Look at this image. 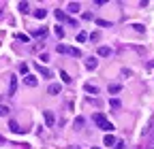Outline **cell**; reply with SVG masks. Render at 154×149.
<instances>
[{
  "label": "cell",
  "instance_id": "obj_14",
  "mask_svg": "<svg viewBox=\"0 0 154 149\" xmlns=\"http://www.w3.org/2000/svg\"><path fill=\"white\" fill-rule=\"evenodd\" d=\"M86 92H88V94H99V87L92 85V83H86Z\"/></svg>",
  "mask_w": 154,
  "mask_h": 149
},
{
  "label": "cell",
  "instance_id": "obj_16",
  "mask_svg": "<svg viewBox=\"0 0 154 149\" xmlns=\"http://www.w3.org/2000/svg\"><path fill=\"white\" fill-rule=\"evenodd\" d=\"M45 15H47V11H45V9H36V11H34V17H36V19H43Z\"/></svg>",
  "mask_w": 154,
  "mask_h": 149
},
{
  "label": "cell",
  "instance_id": "obj_1",
  "mask_svg": "<svg viewBox=\"0 0 154 149\" xmlns=\"http://www.w3.org/2000/svg\"><path fill=\"white\" fill-rule=\"evenodd\" d=\"M92 121L96 124V128L105 130V132H111V130H113V124H111L103 113H94V115H92Z\"/></svg>",
  "mask_w": 154,
  "mask_h": 149
},
{
  "label": "cell",
  "instance_id": "obj_29",
  "mask_svg": "<svg viewBox=\"0 0 154 149\" xmlns=\"http://www.w3.org/2000/svg\"><path fill=\"white\" fill-rule=\"evenodd\" d=\"M75 126H77V130H79V128L84 126V117H77V119H75Z\"/></svg>",
  "mask_w": 154,
  "mask_h": 149
},
{
  "label": "cell",
  "instance_id": "obj_8",
  "mask_svg": "<svg viewBox=\"0 0 154 149\" xmlns=\"http://www.w3.org/2000/svg\"><path fill=\"white\" fill-rule=\"evenodd\" d=\"M113 51H111V47H99V55H101V58H109V55H111Z\"/></svg>",
  "mask_w": 154,
  "mask_h": 149
},
{
  "label": "cell",
  "instance_id": "obj_19",
  "mask_svg": "<svg viewBox=\"0 0 154 149\" xmlns=\"http://www.w3.org/2000/svg\"><path fill=\"white\" fill-rule=\"evenodd\" d=\"M15 39H17V41H24V43H30V39H28L26 34H22V32H17V34H15Z\"/></svg>",
  "mask_w": 154,
  "mask_h": 149
},
{
  "label": "cell",
  "instance_id": "obj_35",
  "mask_svg": "<svg viewBox=\"0 0 154 149\" xmlns=\"http://www.w3.org/2000/svg\"><path fill=\"white\" fill-rule=\"evenodd\" d=\"M135 149H141V147H135Z\"/></svg>",
  "mask_w": 154,
  "mask_h": 149
},
{
  "label": "cell",
  "instance_id": "obj_13",
  "mask_svg": "<svg viewBox=\"0 0 154 149\" xmlns=\"http://www.w3.org/2000/svg\"><path fill=\"white\" fill-rule=\"evenodd\" d=\"M79 9H82V4H79V2H69V7H66V11H69V13H77Z\"/></svg>",
  "mask_w": 154,
  "mask_h": 149
},
{
  "label": "cell",
  "instance_id": "obj_15",
  "mask_svg": "<svg viewBox=\"0 0 154 149\" xmlns=\"http://www.w3.org/2000/svg\"><path fill=\"white\" fill-rule=\"evenodd\" d=\"M103 145H107V147H109V145H116V136H111V134H107V136L103 139Z\"/></svg>",
  "mask_w": 154,
  "mask_h": 149
},
{
  "label": "cell",
  "instance_id": "obj_6",
  "mask_svg": "<svg viewBox=\"0 0 154 149\" xmlns=\"http://www.w3.org/2000/svg\"><path fill=\"white\" fill-rule=\"evenodd\" d=\"M24 83L28 85V87H36V77H34V74H26V77H24Z\"/></svg>",
  "mask_w": 154,
  "mask_h": 149
},
{
  "label": "cell",
  "instance_id": "obj_11",
  "mask_svg": "<svg viewBox=\"0 0 154 149\" xmlns=\"http://www.w3.org/2000/svg\"><path fill=\"white\" fill-rule=\"evenodd\" d=\"M36 68H38V72H41L45 79H49V77H51V70H49V68H45V66H41V64H36Z\"/></svg>",
  "mask_w": 154,
  "mask_h": 149
},
{
  "label": "cell",
  "instance_id": "obj_25",
  "mask_svg": "<svg viewBox=\"0 0 154 149\" xmlns=\"http://www.w3.org/2000/svg\"><path fill=\"white\" fill-rule=\"evenodd\" d=\"M86 39H88V34H86V32H79V34H77V41H79V43H84Z\"/></svg>",
  "mask_w": 154,
  "mask_h": 149
},
{
  "label": "cell",
  "instance_id": "obj_32",
  "mask_svg": "<svg viewBox=\"0 0 154 149\" xmlns=\"http://www.w3.org/2000/svg\"><path fill=\"white\" fill-rule=\"evenodd\" d=\"M148 149H154V139L150 141V145H148Z\"/></svg>",
  "mask_w": 154,
  "mask_h": 149
},
{
  "label": "cell",
  "instance_id": "obj_10",
  "mask_svg": "<svg viewBox=\"0 0 154 149\" xmlns=\"http://www.w3.org/2000/svg\"><path fill=\"white\" fill-rule=\"evenodd\" d=\"M109 94H118V92H122V85L120 83H109Z\"/></svg>",
  "mask_w": 154,
  "mask_h": 149
},
{
  "label": "cell",
  "instance_id": "obj_22",
  "mask_svg": "<svg viewBox=\"0 0 154 149\" xmlns=\"http://www.w3.org/2000/svg\"><path fill=\"white\" fill-rule=\"evenodd\" d=\"M60 77H62V81H64V83H71V77H69V72L60 70Z\"/></svg>",
  "mask_w": 154,
  "mask_h": 149
},
{
  "label": "cell",
  "instance_id": "obj_20",
  "mask_svg": "<svg viewBox=\"0 0 154 149\" xmlns=\"http://www.w3.org/2000/svg\"><path fill=\"white\" fill-rule=\"evenodd\" d=\"M9 111H11L9 107H5V104H0V117H7V115H9Z\"/></svg>",
  "mask_w": 154,
  "mask_h": 149
},
{
  "label": "cell",
  "instance_id": "obj_27",
  "mask_svg": "<svg viewBox=\"0 0 154 149\" xmlns=\"http://www.w3.org/2000/svg\"><path fill=\"white\" fill-rule=\"evenodd\" d=\"M113 147H116V149H124V147H126V143H124V141H116V145H113Z\"/></svg>",
  "mask_w": 154,
  "mask_h": 149
},
{
  "label": "cell",
  "instance_id": "obj_4",
  "mask_svg": "<svg viewBox=\"0 0 154 149\" xmlns=\"http://www.w3.org/2000/svg\"><path fill=\"white\" fill-rule=\"evenodd\" d=\"M17 92V77H11L9 79V96H15Z\"/></svg>",
  "mask_w": 154,
  "mask_h": 149
},
{
  "label": "cell",
  "instance_id": "obj_9",
  "mask_svg": "<svg viewBox=\"0 0 154 149\" xmlns=\"http://www.w3.org/2000/svg\"><path fill=\"white\" fill-rule=\"evenodd\" d=\"M96 66H99V60H96V58H90V60H86V68H88V70H94Z\"/></svg>",
  "mask_w": 154,
  "mask_h": 149
},
{
  "label": "cell",
  "instance_id": "obj_26",
  "mask_svg": "<svg viewBox=\"0 0 154 149\" xmlns=\"http://www.w3.org/2000/svg\"><path fill=\"white\" fill-rule=\"evenodd\" d=\"M19 72L26 77V74H28V64H22V66H19Z\"/></svg>",
  "mask_w": 154,
  "mask_h": 149
},
{
  "label": "cell",
  "instance_id": "obj_18",
  "mask_svg": "<svg viewBox=\"0 0 154 149\" xmlns=\"http://www.w3.org/2000/svg\"><path fill=\"white\" fill-rule=\"evenodd\" d=\"M17 7H19V11H22V13H28V11H30V4H28V2H19Z\"/></svg>",
  "mask_w": 154,
  "mask_h": 149
},
{
  "label": "cell",
  "instance_id": "obj_24",
  "mask_svg": "<svg viewBox=\"0 0 154 149\" xmlns=\"http://www.w3.org/2000/svg\"><path fill=\"white\" fill-rule=\"evenodd\" d=\"M109 104H111L113 109H120V107H122V104H120V100H116V98H111V100H109Z\"/></svg>",
  "mask_w": 154,
  "mask_h": 149
},
{
  "label": "cell",
  "instance_id": "obj_23",
  "mask_svg": "<svg viewBox=\"0 0 154 149\" xmlns=\"http://www.w3.org/2000/svg\"><path fill=\"white\" fill-rule=\"evenodd\" d=\"M96 26H101V28H109L111 24H109V22H105V19H96Z\"/></svg>",
  "mask_w": 154,
  "mask_h": 149
},
{
  "label": "cell",
  "instance_id": "obj_31",
  "mask_svg": "<svg viewBox=\"0 0 154 149\" xmlns=\"http://www.w3.org/2000/svg\"><path fill=\"white\" fill-rule=\"evenodd\" d=\"M66 24H71V26H79V24H77V22L73 19V17H69V19H66Z\"/></svg>",
  "mask_w": 154,
  "mask_h": 149
},
{
  "label": "cell",
  "instance_id": "obj_33",
  "mask_svg": "<svg viewBox=\"0 0 154 149\" xmlns=\"http://www.w3.org/2000/svg\"><path fill=\"white\" fill-rule=\"evenodd\" d=\"M2 141H5V139H2V136H0V143H2Z\"/></svg>",
  "mask_w": 154,
  "mask_h": 149
},
{
  "label": "cell",
  "instance_id": "obj_21",
  "mask_svg": "<svg viewBox=\"0 0 154 149\" xmlns=\"http://www.w3.org/2000/svg\"><path fill=\"white\" fill-rule=\"evenodd\" d=\"M54 32H56V36H58V39H64V30H62L60 26H56V28H54Z\"/></svg>",
  "mask_w": 154,
  "mask_h": 149
},
{
  "label": "cell",
  "instance_id": "obj_17",
  "mask_svg": "<svg viewBox=\"0 0 154 149\" xmlns=\"http://www.w3.org/2000/svg\"><path fill=\"white\" fill-rule=\"evenodd\" d=\"M34 36H36V39H45V36H47V30H45V28L36 30V32H34Z\"/></svg>",
  "mask_w": 154,
  "mask_h": 149
},
{
  "label": "cell",
  "instance_id": "obj_34",
  "mask_svg": "<svg viewBox=\"0 0 154 149\" xmlns=\"http://www.w3.org/2000/svg\"><path fill=\"white\" fill-rule=\"evenodd\" d=\"M92 149H101V147H92Z\"/></svg>",
  "mask_w": 154,
  "mask_h": 149
},
{
  "label": "cell",
  "instance_id": "obj_28",
  "mask_svg": "<svg viewBox=\"0 0 154 149\" xmlns=\"http://www.w3.org/2000/svg\"><path fill=\"white\" fill-rule=\"evenodd\" d=\"M133 28L137 32H146V26H141V24H133Z\"/></svg>",
  "mask_w": 154,
  "mask_h": 149
},
{
  "label": "cell",
  "instance_id": "obj_12",
  "mask_svg": "<svg viewBox=\"0 0 154 149\" xmlns=\"http://www.w3.org/2000/svg\"><path fill=\"white\" fill-rule=\"evenodd\" d=\"M54 15H56V19H58V22H66V19H69V15H66L64 11H58V9H56Z\"/></svg>",
  "mask_w": 154,
  "mask_h": 149
},
{
  "label": "cell",
  "instance_id": "obj_2",
  "mask_svg": "<svg viewBox=\"0 0 154 149\" xmlns=\"http://www.w3.org/2000/svg\"><path fill=\"white\" fill-rule=\"evenodd\" d=\"M58 53H66V55H73V58H82V51L75 49V47H69V45H58L56 47Z\"/></svg>",
  "mask_w": 154,
  "mask_h": 149
},
{
  "label": "cell",
  "instance_id": "obj_5",
  "mask_svg": "<svg viewBox=\"0 0 154 149\" xmlns=\"http://www.w3.org/2000/svg\"><path fill=\"white\" fill-rule=\"evenodd\" d=\"M60 83H51L49 87H47V94H51V96H58V94H60Z\"/></svg>",
  "mask_w": 154,
  "mask_h": 149
},
{
  "label": "cell",
  "instance_id": "obj_3",
  "mask_svg": "<svg viewBox=\"0 0 154 149\" xmlns=\"http://www.w3.org/2000/svg\"><path fill=\"white\" fill-rule=\"evenodd\" d=\"M43 117H45V124H47L49 128H54V124H56V115H54V111H43Z\"/></svg>",
  "mask_w": 154,
  "mask_h": 149
},
{
  "label": "cell",
  "instance_id": "obj_7",
  "mask_svg": "<svg viewBox=\"0 0 154 149\" xmlns=\"http://www.w3.org/2000/svg\"><path fill=\"white\" fill-rule=\"evenodd\" d=\"M9 128H11V132H15V134H22V132H24V128H19V124H17L15 119L9 121Z\"/></svg>",
  "mask_w": 154,
  "mask_h": 149
},
{
  "label": "cell",
  "instance_id": "obj_30",
  "mask_svg": "<svg viewBox=\"0 0 154 149\" xmlns=\"http://www.w3.org/2000/svg\"><path fill=\"white\" fill-rule=\"evenodd\" d=\"M90 41H99V32H92L90 34Z\"/></svg>",
  "mask_w": 154,
  "mask_h": 149
}]
</instances>
